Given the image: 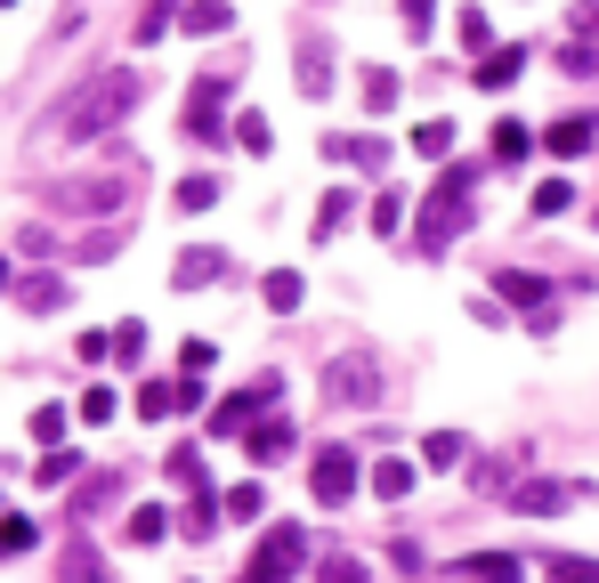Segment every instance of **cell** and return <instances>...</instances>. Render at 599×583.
<instances>
[{"label": "cell", "mask_w": 599, "mask_h": 583, "mask_svg": "<svg viewBox=\"0 0 599 583\" xmlns=\"http://www.w3.org/2000/svg\"><path fill=\"white\" fill-rule=\"evenodd\" d=\"M138 98H147V81H138L130 66H106V73L81 81V90H73L49 122H57V138H97V130H114V122L130 114Z\"/></svg>", "instance_id": "1"}, {"label": "cell", "mask_w": 599, "mask_h": 583, "mask_svg": "<svg viewBox=\"0 0 599 583\" xmlns=\"http://www.w3.org/2000/svg\"><path fill=\"white\" fill-rule=\"evenodd\" d=\"M470 186H479V162H446V171H438L429 212L413 219V243H422V252H446V243L470 227Z\"/></svg>", "instance_id": "2"}, {"label": "cell", "mask_w": 599, "mask_h": 583, "mask_svg": "<svg viewBox=\"0 0 599 583\" xmlns=\"http://www.w3.org/2000/svg\"><path fill=\"white\" fill-rule=\"evenodd\" d=\"M357 487H365V462H357L348 446H324L316 462H308V494H316V503H333V511H341Z\"/></svg>", "instance_id": "3"}, {"label": "cell", "mask_w": 599, "mask_h": 583, "mask_svg": "<svg viewBox=\"0 0 599 583\" xmlns=\"http://www.w3.org/2000/svg\"><path fill=\"white\" fill-rule=\"evenodd\" d=\"M300 559H308V535L284 518V527H267V544L252 551V575H243V583H292Z\"/></svg>", "instance_id": "4"}, {"label": "cell", "mask_w": 599, "mask_h": 583, "mask_svg": "<svg viewBox=\"0 0 599 583\" xmlns=\"http://www.w3.org/2000/svg\"><path fill=\"white\" fill-rule=\"evenodd\" d=\"M324 398L333 405H373L381 398V365L373 357H333L324 365Z\"/></svg>", "instance_id": "5"}, {"label": "cell", "mask_w": 599, "mask_h": 583, "mask_svg": "<svg viewBox=\"0 0 599 583\" xmlns=\"http://www.w3.org/2000/svg\"><path fill=\"white\" fill-rule=\"evenodd\" d=\"M227 90H235V81H227V73L195 81V98H187V138H195V146H219V138H235V130H227V122H219Z\"/></svg>", "instance_id": "6"}, {"label": "cell", "mask_w": 599, "mask_h": 583, "mask_svg": "<svg viewBox=\"0 0 599 583\" xmlns=\"http://www.w3.org/2000/svg\"><path fill=\"white\" fill-rule=\"evenodd\" d=\"M494 292H503L510 308H527L534 332H551V284H543V276H527V267H503V276H494Z\"/></svg>", "instance_id": "7"}, {"label": "cell", "mask_w": 599, "mask_h": 583, "mask_svg": "<svg viewBox=\"0 0 599 583\" xmlns=\"http://www.w3.org/2000/svg\"><path fill=\"white\" fill-rule=\"evenodd\" d=\"M243 446H252V462H260V470H276L284 454H292V422H284V413H260V422L243 430Z\"/></svg>", "instance_id": "8"}, {"label": "cell", "mask_w": 599, "mask_h": 583, "mask_svg": "<svg viewBox=\"0 0 599 583\" xmlns=\"http://www.w3.org/2000/svg\"><path fill=\"white\" fill-rule=\"evenodd\" d=\"M453 583H527V568L510 551H470L462 568H453Z\"/></svg>", "instance_id": "9"}, {"label": "cell", "mask_w": 599, "mask_h": 583, "mask_svg": "<svg viewBox=\"0 0 599 583\" xmlns=\"http://www.w3.org/2000/svg\"><path fill=\"white\" fill-rule=\"evenodd\" d=\"M591 138H599V122H591V114H567V122H551V130H543V146H551L560 162L591 155Z\"/></svg>", "instance_id": "10"}, {"label": "cell", "mask_w": 599, "mask_h": 583, "mask_svg": "<svg viewBox=\"0 0 599 583\" xmlns=\"http://www.w3.org/2000/svg\"><path fill=\"white\" fill-rule=\"evenodd\" d=\"M219 267H227V252H211V243H195V252H178L171 284H178V292H195V284H219Z\"/></svg>", "instance_id": "11"}, {"label": "cell", "mask_w": 599, "mask_h": 583, "mask_svg": "<svg viewBox=\"0 0 599 583\" xmlns=\"http://www.w3.org/2000/svg\"><path fill=\"white\" fill-rule=\"evenodd\" d=\"M324 162H357V171H381L389 138H324Z\"/></svg>", "instance_id": "12"}, {"label": "cell", "mask_w": 599, "mask_h": 583, "mask_svg": "<svg viewBox=\"0 0 599 583\" xmlns=\"http://www.w3.org/2000/svg\"><path fill=\"white\" fill-rule=\"evenodd\" d=\"M519 73H527V49H486L479 57V90H510Z\"/></svg>", "instance_id": "13"}, {"label": "cell", "mask_w": 599, "mask_h": 583, "mask_svg": "<svg viewBox=\"0 0 599 583\" xmlns=\"http://www.w3.org/2000/svg\"><path fill=\"white\" fill-rule=\"evenodd\" d=\"M57 203H66V212H114V203H122V179H90V186H66Z\"/></svg>", "instance_id": "14"}, {"label": "cell", "mask_w": 599, "mask_h": 583, "mask_svg": "<svg viewBox=\"0 0 599 583\" xmlns=\"http://www.w3.org/2000/svg\"><path fill=\"white\" fill-rule=\"evenodd\" d=\"M560 503H567V487H560V478H519V511H527V518H551Z\"/></svg>", "instance_id": "15"}, {"label": "cell", "mask_w": 599, "mask_h": 583, "mask_svg": "<svg viewBox=\"0 0 599 583\" xmlns=\"http://www.w3.org/2000/svg\"><path fill=\"white\" fill-rule=\"evenodd\" d=\"M178 25H187V33H227V25H235V9H227V0H187Z\"/></svg>", "instance_id": "16"}, {"label": "cell", "mask_w": 599, "mask_h": 583, "mask_svg": "<svg viewBox=\"0 0 599 583\" xmlns=\"http://www.w3.org/2000/svg\"><path fill=\"white\" fill-rule=\"evenodd\" d=\"M300 292H308V284H300V267H276V276L260 284V300L276 308V317H292V308H300Z\"/></svg>", "instance_id": "17"}, {"label": "cell", "mask_w": 599, "mask_h": 583, "mask_svg": "<svg viewBox=\"0 0 599 583\" xmlns=\"http://www.w3.org/2000/svg\"><path fill=\"white\" fill-rule=\"evenodd\" d=\"M122 535H130V544H162V535H171V511H162V503H138L130 518H122Z\"/></svg>", "instance_id": "18"}, {"label": "cell", "mask_w": 599, "mask_h": 583, "mask_svg": "<svg viewBox=\"0 0 599 583\" xmlns=\"http://www.w3.org/2000/svg\"><path fill=\"white\" fill-rule=\"evenodd\" d=\"M413 155H429V162H453V122H446V114H429L422 130H413Z\"/></svg>", "instance_id": "19"}, {"label": "cell", "mask_w": 599, "mask_h": 583, "mask_svg": "<svg viewBox=\"0 0 599 583\" xmlns=\"http://www.w3.org/2000/svg\"><path fill=\"white\" fill-rule=\"evenodd\" d=\"M373 494H381V503H405V494H413V462H398V454L373 462Z\"/></svg>", "instance_id": "20"}, {"label": "cell", "mask_w": 599, "mask_h": 583, "mask_svg": "<svg viewBox=\"0 0 599 583\" xmlns=\"http://www.w3.org/2000/svg\"><path fill=\"white\" fill-rule=\"evenodd\" d=\"M543 583H599V559H575V551H551V559H543Z\"/></svg>", "instance_id": "21"}, {"label": "cell", "mask_w": 599, "mask_h": 583, "mask_svg": "<svg viewBox=\"0 0 599 583\" xmlns=\"http://www.w3.org/2000/svg\"><path fill=\"white\" fill-rule=\"evenodd\" d=\"M527 146H534V130H527L519 114H503V122H494V162H519Z\"/></svg>", "instance_id": "22"}, {"label": "cell", "mask_w": 599, "mask_h": 583, "mask_svg": "<svg viewBox=\"0 0 599 583\" xmlns=\"http://www.w3.org/2000/svg\"><path fill=\"white\" fill-rule=\"evenodd\" d=\"M462 454H470V446H462L453 430H429V437H422V462H429V470H462Z\"/></svg>", "instance_id": "23"}, {"label": "cell", "mask_w": 599, "mask_h": 583, "mask_svg": "<svg viewBox=\"0 0 599 583\" xmlns=\"http://www.w3.org/2000/svg\"><path fill=\"white\" fill-rule=\"evenodd\" d=\"M348 219H357V195H348V186H333V195L316 203V236H341Z\"/></svg>", "instance_id": "24"}, {"label": "cell", "mask_w": 599, "mask_h": 583, "mask_svg": "<svg viewBox=\"0 0 599 583\" xmlns=\"http://www.w3.org/2000/svg\"><path fill=\"white\" fill-rule=\"evenodd\" d=\"M219 511H227V503H219V494H211V487H195V503H187V518H178V527H187V535H195V544H203V535H211V527H219Z\"/></svg>", "instance_id": "25"}, {"label": "cell", "mask_w": 599, "mask_h": 583, "mask_svg": "<svg viewBox=\"0 0 599 583\" xmlns=\"http://www.w3.org/2000/svg\"><path fill=\"white\" fill-rule=\"evenodd\" d=\"M66 583H106V559H97L90 544H81V535L66 544Z\"/></svg>", "instance_id": "26"}, {"label": "cell", "mask_w": 599, "mask_h": 583, "mask_svg": "<svg viewBox=\"0 0 599 583\" xmlns=\"http://www.w3.org/2000/svg\"><path fill=\"white\" fill-rule=\"evenodd\" d=\"M171 203H178V212H211V203H219V179H211V171L178 179V195H171Z\"/></svg>", "instance_id": "27"}, {"label": "cell", "mask_w": 599, "mask_h": 583, "mask_svg": "<svg viewBox=\"0 0 599 583\" xmlns=\"http://www.w3.org/2000/svg\"><path fill=\"white\" fill-rule=\"evenodd\" d=\"M300 90L324 98V41H316V33H300Z\"/></svg>", "instance_id": "28"}, {"label": "cell", "mask_w": 599, "mask_h": 583, "mask_svg": "<svg viewBox=\"0 0 599 583\" xmlns=\"http://www.w3.org/2000/svg\"><path fill=\"white\" fill-rule=\"evenodd\" d=\"M162 413H178V381H147L138 389V422H162Z\"/></svg>", "instance_id": "29"}, {"label": "cell", "mask_w": 599, "mask_h": 583, "mask_svg": "<svg viewBox=\"0 0 599 583\" xmlns=\"http://www.w3.org/2000/svg\"><path fill=\"white\" fill-rule=\"evenodd\" d=\"M41 544V527H33V518H0V559H25Z\"/></svg>", "instance_id": "30"}, {"label": "cell", "mask_w": 599, "mask_h": 583, "mask_svg": "<svg viewBox=\"0 0 599 583\" xmlns=\"http://www.w3.org/2000/svg\"><path fill=\"white\" fill-rule=\"evenodd\" d=\"M365 106H373V114L398 106V73H389V66H365Z\"/></svg>", "instance_id": "31"}, {"label": "cell", "mask_w": 599, "mask_h": 583, "mask_svg": "<svg viewBox=\"0 0 599 583\" xmlns=\"http://www.w3.org/2000/svg\"><path fill=\"white\" fill-rule=\"evenodd\" d=\"M373 236H405V195H398V186L373 195Z\"/></svg>", "instance_id": "32"}, {"label": "cell", "mask_w": 599, "mask_h": 583, "mask_svg": "<svg viewBox=\"0 0 599 583\" xmlns=\"http://www.w3.org/2000/svg\"><path fill=\"white\" fill-rule=\"evenodd\" d=\"M219 503H227V518H260V511H267V487L252 478V487H227Z\"/></svg>", "instance_id": "33"}, {"label": "cell", "mask_w": 599, "mask_h": 583, "mask_svg": "<svg viewBox=\"0 0 599 583\" xmlns=\"http://www.w3.org/2000/svg\"><path fill=\"white\" fill-rule=\"evenodd\" d=\"M316 583H365V559H348V551H324V559H316Z\"/></svg>", "instance_id": "34"}, {"label": "cell", "mask_w": 599, "mask_h": 583, "mask_svg": "<svg viewBox=\"0 0 599 583\" xmlns=\"http://www.w3.org/2000/svg\"><path fill=\"white\" fill-rule=\"evenodd\" d=\"M567 203H575V186H567V179H543V186H534V219H560Z\"/></svg>", "instance_id": "35"}, {"label": "cell", "mask_w": 599, "mask_h": 583, "mask_svg": "<svg viewBox=\"0 0 599 583\" xmlns=\"http://www.w3.org/2000/svg\"><path fill=\"white\" fill-rule=\"evenodd\" d=\"M73 470H81V454H73V446H49V454H41V487H66Z\"/></svg>", "instance_id": "36"}, {"label": "cell", "mask_w": 599, "mask_h": 583, "mask_svg": "<svg viewBox=\"0 0 599 583\" xmlns=\"http://www.w3.org/2000/svg\"><path fill=\"white\" fill-rule=\"evenodd\" d=\"M171 25H178V9H171V0H147V9H138V41H162Z\"/></svg>", "instance_id": "37"}, {"label": "cell", "mask_w": 599, "mask_h": 583, "mask_svg": "<svg viewBox=\"0 0 599 583\" xmlns=\"http://www.w3.org/2000/svg\"><path fill=\"white\" fill-rule=\"evenodd\" d=\"M16 300H25V308H57V300H66V284H57V276H25V284H16Z\"/></svg>", "instance_id": "38"}, {"label": "cell", "mask_w": 599, "mask_h": 583, "mask_svg": "<svg viewBox=\"0 0 599 583\" xmlns=\"http://www.w3.org/2000/svg\"><path fill=\"white\" fill-rule=\"evenodd\" d=\"M235 146H252V155H267V146H276V130H267V114H235Z\"/></svg>", "instance_id": "39"}, {"label": "cell", "mask_w": 599, "mask_h": 583, "mask_svg": "<svg viewBox=\"0 0 599 583\" xmlns=\"http://www.w3.org/2000/svg\"><path fill=\"white\" fill-rule=\"evenodd\" d=\"M171 487H187V494H195V487H211V478H203V462H195V446H178V454H171Z\"/></svg>", "instance_id": "40"}, {"label": "cell", "mask_w": 599, "mask_h": 583, "mask_svg": "<svg viewBox=\"0 0 599 583\" xmlns=\"http://www.w3.org/2000/svg\"><path fill=\"white\" fill-rule=\"evenodd\" d=\"M211 365H219V348H211V341H187V348H178V373H187V381H203Z\"/></svg>", "instance_id": "41"}, {"label": "cell", "mask_w": 599, "mask_h": 583, "mask_svg": "<svg viewBox=\"0 0 599 583\" xmlns=\"http://www.w3.org/2000/svg\"><path fill=\"white\" fill-rule=\"evenodd\" d=\"M462 49H494V25H486V9H462Z\"/></svg>", "instance_id": "42"}, {"label": "cell", "mask_w": 599, "mask_h": 583, "mask_svg": "<svg viewBox=\"0 0 599 583\" xmlns=\"http://www.w3.org/2000/svg\"><path fill=\"white\" fill-rule=\"evenodd\" d=\"M33 437H41V446H57V437H66V405H41L33 413Z\"/></svg>", "instance_id": "43"}, {"label": "cell", "mask_w": 599, "mask_h": 583, "mask_svg": "<svg viewBox=\"0 0 599 583\" xmlns=\"http://www.w3.org/2000/svg\"><path fill=\"white\" fill-rule=\"evenodd\" d=\"M114 357H130V365L147 357V324H122V332H114Z\"/></svg>", "instance_id": "44"}, {"label": "cell", "mask_w": 599, "mask_h": 583, "mask_svg": "<svg viewBox=\"0 0 599 583\" xmlns=\"http://www.w3.org/2000/svg\"><path fill=\"white\" fill-rule=\"evenodd\" d=\"M81 422H114V389H81Z\"/></svg>", "instance_id": "45"}, {"label": "cell", "mask_w": 599, "mask_h": 583, "mask_svg": "<svg viewBox=\"0 0 599 583\" xmlns=\"http://www.w3.org/2000/svg\"><path fill=\"white\" fill-rule=\"evenodd\" d=\"M560 73H575V81H584V73H599V49H584V41H575V49L560 57Z\"/></svg>", "instance_id": "46"}, {"label": "cell", "mask_w": 599, "mask_h": 583, "mask_svg": "<svg viewBox=\"0 0 599 583\" xmlns=\"http://www.w3.org/2000/svg\"><path fill=\"white\" fill-rule=\"evenodd\" d=\"M429 16H438V0H405V33H413V41L429 33Z\"/></svg>", "instance_id": "47"}, {"label": "cell", "mask_w": 599, "mask_h": 583, "mask_svg": "<svg viewBox=\"0 0 599 583\" xmlns=\"http://www.w3.org/2000/svg\"><path fill=\"white\" fill-rule=\"evenodd\" d=\"M575 33H584V41H599V0H575Z\"/></svg>", "instance_id": "48"}, {"label": "cell", "mask_w": 599, "mask_h": 583, "mask_svg": "<svg viewBox=\"0 0 599 583\" xmlns=\"http://www.w3.org/2000/svg\"><path fill=\"white\" fill-rule=\"evenodd\" d=\"M0 292H9V260H0Z\"/></svg>", "instance_id": "49"}, {"label": "cell", "mask_w": 599, "mask_h": 583, "mask_svg": "<svg viewBox=\"0 0 599 583\" xmlns=\"http://www.w3.org/2000/svg\"><path fill=\"white\" fill-rule=\"evenodd\" d=\"M591 219H599V212H591Z\"/></svg>", "instance_id": "50"}]
</instances>
